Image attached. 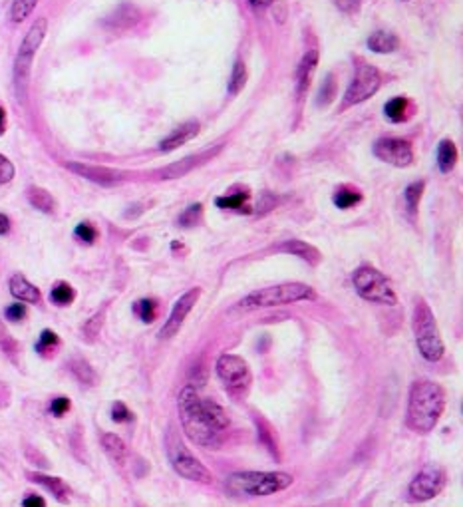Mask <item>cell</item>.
<instances>
[{
  "instance_id": "obj_1",
  "label": "cell",
  "mask_w": 463,
  "mask_h": 507,
  "mask_svg": "<svg viewBox=\"0 0 463 507\" xmlns=\"http://www.w3.org/2000/svg\"><path fill=\"white\" fill-rule=\"evenodd\" d=\"M180 414L183 430L193 444L201 447L221 446L229 418L219 404L201 398L193 386H185L180 392Z\"/></svg>"
},
{
  "instance_id": "obj_2",
  "label": "cell",
  "mask_w": 463,
  "mask_h": 507,
  "mask_svg": "<svg viewBox=\"0 0 463 507\" xmlns=\"http://www.w3.org/2000/svg\"><path fill=\"white\" fill-rule=\"evenodd\" d=\"M446 410V392L432 380H418L410 388L405 424L418 433H430Z\"/></svg>"
},
{
  "instance_id": "obj_3",
  "label": "cell",
  "mask_w": 463,
  "mask_h": 507,
  "mask_svg": "<svg viewBox=\"0 0 463 507\" xmlns=\"http://www.w3.org/2000/svg\"><path fill=\"white\" fill-rule=\"evenodd\" d=\"M292 483L295 477L284 472H237L225 479V490L233 497H267Z\"/></svg>"
},
{
  "instance_id": "obj_4",
  "label": "cell",
  "mask_w": 463,
  "mask_h": 507,
  "mask_svg": "<svg viewBox=\"0 0 463 507\" xmlns=\"http://www.w3.org/2000/svg\"><path fill=\"white\" fill-rule=\"evenodd\" d=\"M300 300H316V293L313 286L304 283H283L259 289L251 295L243 298L239 309L243 311H256V309H269V307H283Z\"/></svg>"
},
{
  "instance_id": "obj_5",
  "label": "cell",
  "mask_w": 463,
  "mask_h": 507,
  "mask_svg": "<svg viewBox=\"0 0 463 507\" xmlns=\"http://www.w3.org/2000/svg\"><path fill=\"white\" fill-rule=\"evenodd\" d=\"M412 328H414V336L418 343L419 354L426 358L428 362H437L442 360L446 346L442 341L439 328L435 323L432 309L426 300H418L416 309H414V318H412Z\"/></svg>"
},
{
  "instance_id": "obj_6",
  "label": "cell",
  "mask_w": 463,
  "mask_h": 507,
  "mask_svg": "<svg viewBox=\"0 0 463 507\" xmlns=\"http://www.w3.org/2000/svg\"><path fill=\"white\" fill-rule=\"evenodd\" d=\"M48 32V20L46 18H36L32 22V26L26 32L22 44L18 48V54L15 60V88L20 100L26 98V89H28V80H30V70L36 50L44 42V36Z\"/></svg>"
},
{
  "instance_id": "obj_7",
  "label": "cell",
  "mask_w": 463,
  "mask_h": 507,
  "mask_svg": "<svg viewBox=\"0 0 463 507\" xmlns=\"http://www.w3.org/2000/svg\"><path fill=\"white\" fill-rule=\"evenodd\" d=\"M352 281L356 286V293L364 300H370L376 304H388V307L398 304V297H396V291L390 283V279L384 273H380L378 268L370 267V265H362L360 268H356Z\"/></svg>"
},
{
  "instance_id": "obj_8",
  "label": "cell",
  "mask_w": 463,
  "mask_h": 507,
  "mask_svg": "<svg viewBox=\"0 0 463 507\" xmlns=\"http://www.w3.org/2000/svg\"><path fill=\"white\" fill-rule=\"evenodd\" d=\"M167 456H169V462L173 465V470L185 479H191V481H201V483H209L211 472L199 462L193 456V452L181 442V438L173 428H169L167 432Z\"/></svg>"
},
{
  "instance_id": "obj_9",
  "label": "cell",
  "mask_w": 463,
  "mask_h": 507,
  "mask_svg": "<svg viewBox=\"0 0 463 507\" xmlns=\"http://www.w3.org/2000/svg\"><path fill=\"white\" fill-rule=\"evenodd\" d=\"M217 376L235 398H245L253 384V374L249 364L237 354H223L217 360Z\"/></svg>"
},
{
  "instance_id": "obj_10",
  "label": "cell",
  "mask_w": 463,
  "mask_h": 507,
  "mask_svg": "<svg viewBox=\"0 0 463 507\" xmlns=\"http://www.w3.org/2000/svg\"><path fill=\"white\" fill-rule=\"evenodd\" d=\"M382 86V76L380 72L370 66L364 60H356V68H354V78L350 82V86L344 94L342 110L350 108V105L362 104L368 98H372L374 94Z\"/></svg>"
},
{
  "instance_id": "obj_11",
  "label": "cell",
  "mask_w": 463,
  "mask_h": 507,
  "mask_svg": "<svg viewBox=\"0 0 463 507\" xmlns=\"http://www.w3.org/2000/svg\"><path fill=\"white\" fill-rule=\"evenodd\" d=\"M446 488V472L444 467L428 463L419 470V474L410 483V499L412 501H428L439 495Z\"/></svg>"
},
{
  "instance_id": "obj_12",
  "label": "cell",
  "mask_w": 463,
  "mask_h": 507,
  "mask_svg": "<svg viewBox=\"0 0 463 507\" xmlns=\"http://www.w3.org/2000/svg\"><path fill=\"white\" fill-rule=\"evenodd\" d=\"M374 155L394 167H408L414 162V148L408 139L400 137H382L374 144Z\"/></svg>"
},
{
  "instance_id": "obj_13",
  "label": "cell",
  "mask_w": 463,
  "mask_h": 507,
  "mask_svg": "<svg viewBox=\"0 0 463 507\" xmlns=\"http://www.w3.org/2000/svg\"><path fill=\"white\" fill-rule=\"evenodd\" d=\"M199 297H201V289H199V286H193V289H189L185 295H181V298L175 302L173 311L169 314V318L165 320L161 332H159L161 338H171V336H175V334L180 332V328L183 327L187 314L193 311V307L197 304Z\"/></svg>"
},
{
  "instance_id": "obj_14",
  "label": "cell",
  "mask_w": 463,
  "mask_h": 507,
  "mask_svg": "<svg viewBox=\"0 0 463 507\" xmlns=\"http://www.w3.org/2000/svg\"><path fill=\"white\" fill-rule=\"evenodd\" d=\"M66 167H68L70 171L78 173L80 178L94 181V183L104 185V187L118 185V183H121V181L125 179V173L116 171V169H110V167H102V165H88V164H76V162H70V164H66Z\"/></svg>"
},
{
  "instance_id": "obj_15",
  "label": "cell",
  "mask_w": 463,
  "mask_h": 507,
  "mask_svg": "<svg viewBox=\"0 0 463 507\" xmlns=\"http://www.w3.org/2000/svg\"><path fill=\"white\" fill-rule=\"evenodd\" d=\"M137 22H139V10L135 8L134 4L123 2L105 18L104 26L107 30H112V32H123V30L132 28Z\"/></svg>"
},
{
  "instance_id": "obj_16",
  "label": "cell",
  "mask_w": 463,
  "mask_h": 507,
  "mask_svg": "<svg viewBox=\"0 0 463 507\" xmlns=\"http://www.w3.org/2000/svg\"><path fill=\"white\" fill-rule=\"evenodd\" d=\"M197 134H199V123L197 121H185V123H181L180 128H175L171 134L159 141V151H164V153L175 151L180 146L191 141Z\"/></svg>"
},
{
  "instance_id": "obj_17",
  "label": "cell",
  "mask_w": 463,
  "mask_h": 507,
  "mask_svg": "<svg viewBox=\"0 0 463 507\" xmlns=\"http://www.w3.org/2000/svg\"><path fill=\"white\" fill-rule=\"evenodd\" d=\"M316 66H318V50L313 48V50H308L302 56L299 68H297V94H299V100H302V96L308 92L311 80H313L314 72H316Z\"/></svg>"
},
{
  "instance_id": "obj_18",
  "label": "cell",
  "mask_w": 463,
  "mask_h": 507,
  "mask_svg": "<svg viewBox=\"0 0 463 507\" xmlns=\"http://www.w3.org/2000/svg\"><path fill=\"white\" fill-rule=\"evenodd\" d=\"M277 251H279V253H288L295 255V257H300V259L306 261L308 265H318V263L322 261V255H320V251H318L316 247L308 245V243H304V241H299V239L284 241L283 245L277 247Z\"/></svg>"
},
{
  "instance_id": "obj_19",
  "label": "cell",
  "mask_w": 463,
  "mask_h": 507,
  "mask_svg": "<svg viewBox=\"0 0 463 507\" xmlns=\"http://www.w3.org/2000/svg\"><path fill=\"white\" fill-rule=\"evenodd\" d=\"M10 293H12V297H16L18 300H22V302H32V304H36V302H40V291L34 286L32 283H28L20 273H16L15 277L10 279Z\"/></svg>"
},
{
  "instance_id": "obj_20",
  "label": "cell",
  "mask_w": 463,
  "mask_h": 507,
  "mask_svg": "<svg viewBox=\"0 0 463 507\" xmlns=\"http://www.w3.org/2000/svg\"><path fill=\"white\" fill-rule=\"evenodd\" d=\"M366 46L376 52V54H390V52H396L398 46H400V38L392 32H386V30H378L374 32L372 36L366 40Z\"/></svg>"
},
{
  "instance_id": "obj_21",
  "label": "cell",
  "mask_w": 463,
  "mask_h": 507,
  "mask_svg": "<svg viewBox=\"0 0 463 507\" xmlns=\"http://www.w3.org/2000/svg\"><path fill=\"white\" fill-rule=\"evenodd\" d=\"M28 477H30L34 483H38V485L46 488L48 492L56 497V499H60V501H66V499H68L70 490H68V485L64 483V479H60V477H48L44 476V474H28Z\"/></svg>"
},
{
  "instance_id": "obj_22",
  "label": "cell",
  "mask_w": 463,
  "mask_h": 507,
  "mask_svg": "<svg viewBox=\"0 0 463 507\" xmlns=\"http://www.w3.org/2000/svg\"><path fill=\"white\" fill-rule=\"evenodd\" d=\"M457 164V148L451 139H444L437 146V165L442 173H449Z\"/></svg>"
},
{
  "instance_id": "obj_23",
  "label": "cell",
  "mask_w": 463,
  "mask_h": 507,
  "mask_svg": "<svg viewBox=\"0 0 463 507\" xmlns=\"http://www.w3.org/2000/svg\"><path fill=\"white\" fill-rule=\"evenodd\" d=\"M251 199V194L245 189L239 194H229L223 197H217L215 199V205L219 209H233V211H239V213H251V207L247 205V201Z\"/></svg>"
},
{
  "instance_id": "obj_24",
  "label": "cell",
  "mask_w": 463,
  "mask_h": 507,
  "mask_svg": "<svg viewBox=\"0 0 463 507\" xmlns=\"http://www.w3.org/2000/svg\"><path fill=\"white\" fill-rule=\"evenodd\" d=\"M26 197H28V203H30L34 209H38V211H42V213H54L56 201H54V197L48 194L46 189H42V187H36V185L28 187Z\"/></svg>"
},
{
  "instance_id": "obj_25",
  "label": "cell",
  "mask_w": 463,
  "mask_h": 507,
  "mask_svg": "<svg viewBox=\"0 0 463 507\" xmlns=\"http://www.w3.org/2000/svg\"><path fill=\"white\" fill-rule=\"evenodd\" d=\"M102 446H104L105 454L114 460L116 463L125 462V456H128V447L123 444V440L118 438L116 433H104L102 436Z\"/></svg>"
},
{
  "instance_id": "obj_26",
  "label": "cell",
  "mask_w": 463,
  "mask_h": 507,
  "mask_svg": "<svg viewBox=\"0 0 463 507\" xmlns=\"http://www.w3.org/2000/svg\"><path fill=\"white\" fill-rule=\"evenodd\" d=\"M360 201H362V194H360L358 189L350 187V185L338 187V189L334 191V195H332V203H334L338 209L354 207V205H358Z\"/></svg>"
},
{
  "instance_id": "obj_27",
  "label": "cell",
  "mask_w": 463,
  "mask_h": 507,
  "mask_svg": "<svg viewBox=\"0 0 463 507\" xmlns=\"http://www.w3.org/2000/svg\"><path fill=\"white\" fill-rule=\"evenodd\" d=\"M205 157H207V155H191V157H185V160L180 162V164L169 165V167H165L164 171H161V179L181 178V175L189 173L195 165L201 164V160H205Z\"/></svg>"
},
{
  "instance_id": "obj_28",
  "label": "cell",
  "mask_w": 463,
  "mask_h": 507,
  "mask_svg": "<svg viewBox=\"0 0 463 507\" xmlns=\"http://www.w3.org/2000/svg\"><path fill=\"white\" fill-rule=\"evenodd\" d=\"M336 92H338L336 78H334V74H329L324 78V82L320 84L318 96H316V105H318V108H326V105L332 104L334 98H336Z\"/></svg>"
},
{
  "instance_id": "obj_29",
  "label": "cell",
  "mask_w": 463,
  "mask_h": 507,
  "mask_svg": "<svg viewBox=\"0 0 463 507\" xmlns=\"http://www.w3.org/2000/svg\"><path fill=\"white\" fill-rule=\"evenodd\" d=\"M247 78H249V72H247L245 62L237 60L235 66H233V72H231V80H229V94L231 96L241 94V89L245 88V84H247Z\"/></svg>"
},
{
  "instance_id": "obj_30",
  "label": "cell",
  "mask_w": 463,
  "mask_h": 507,
  "mask_svg": "<svg viewBox=\"0 0 463 507\" xmlns=\"http://www.w3.org/2000/svg\"><path fill=\"white\" fill-rule=\"evenodd\" d=\"M70 370H72V374H74L82 384L91 386V384L96 382V372H94V368H91L84 358H74V360H70Z\"/></svg>"
},
{
  "instance_id": "obj_31",
  "label": "cell",
  "mask_w": 463,
  "mask_h": 507,
  "mask_svg": "<svg viewBox=\"0 0 463 507\" xmlns=\"http://www.w3.org/2000/svg\"><path fill=\"white\" fill-rule=\"evenodd\" d=\"M50 298H52V302H56V304H60V307H66V304H70V302H74L76 298V291L74 286L70 283H56L52 286V291H50Z\"/></svg>"
},
{
  "instance_id": "obj_32",
  "label": "cell",
  "mask_w": 463,
  "mask_h": 507,
  "mask_svg": "<svg viewBox=\"0 0 463 507\" xmlns=\"http://www.w3.org/2000/svg\"><path fill=\"white\" fill-rule=\"evenodd\" d=\"M384 112H386V118L394 123H400L405 119V114H408V100L403 96H398L394 100H390L388 104L384 105Z\"/></svg>"
},
{
  "instance_id": "obj_33",
  "label": "cell",
  "mask_w": 463,
  "mask_h": 507,
  "mask_svg": "<svg viewBox=\"0 0 463 507\" xmlns=\"http://www.w3.org/2000/svg\"><path fill=\"white\" fill-rule=\"evenodd\" d=\"M423 189H426V181H416V183H410L403 191V199H405V205H408V211L414 215L418 211L419 201H421V195H423Z\"/></svg>"
},
{
  "instance_id": "obj_34",
  "label": "cell",
  "mask_w": 463,
  "mask_h": 507,
  "mask_svg": "<svg viewBox=\"0 0 463 507\" xmlns=\"http://www.w3.org/2000/svg\"><path fill=\"white\" fill-rule=\"evenodd\" d=\"M38 0H15L12 2V8H10V18L12 22H24L28 16L32 15V10L36 8Z\"/></svg>"
},
{
  "instance_id": "obj_35",
  "label": "cell",
  "mask_w": 463,
  "mask_h": 507,
  "mask_svg": "<svg viewBox=\"0 0 463 507\" xmlns=\"http://www.w3.org/2000/svg\"><path fill=\"white\" fill-rule=\"evenodd\" d=\"M134 311L139 314V318L146 325H150V323L155 320V316H157V302L153 298H141L139 302H135Z\"/></svg>"
},
{
  "instance_id": "obj_36",
  "label": "cell",
  "mask_w": 463,
  "mask_h": 507,
  "mask_svg": "<svg viewBox=\"0 0 463 507\" xmlns=\"http://www.w3.org/2000/svg\"><path fill=\"white\" fill-rule=\"evenodd\" d=\"M201 217H203V205L201 203H193V205H189V207L181 213L180 225L181 227H195V225L201 221Z\"/></svg>"
},
{
  "instance_id": "obj_37",
  "label": "cell",
  "mask_w": 463,
  "mask_h": 507,
  "mask_svg": "<svg viewBox=\"0 0 463 507\" xmlns=\"http://www.w3.org/2000/svg\"><path fill=\"white\" fill-rule=\"evenodd\" d=\"M60 344V338H58V334L54 332V330H42V334H40V341L36 344V350L40 352V354H48L50 350H54L56 346Z\"/></svg>"
},
{
  "instance_id": "obj_38",
  "label": "cell",
  "mask_w": 463,
  "mask_h": 507,
  "mask_svg": "<svg viewBox=\"0 0 463 507\" xmlns=\"http://www.w3.org/2000/svg\"><path fill=\"white\" fill-rule=\"evenodd\" d=\"M0 348L4 350V354L10 358V360H16V354H18V344L15 343V338L8 334V330L0 325Z\"/></svg>"
},
{
  "instance_id": "obj_39",
  "label": "cell",
  "mask_w": 463,
  "mask_h": 507,
  "mask_svg": "<svg viewBox=\"0 0 463 507\" xmlns=\"http://www.w3.org/2000/svg\"><path fill=\"white\" fill-rule=\"evenodd\" d=\"M102 323H104V311H100L96 316H91L90 320L84 325V338L94 341V338L98 336L100 328H102Z\"/></svg>"
},
{
  "instance_id": "obj_40",
  "label": "cell",
  "mask_w": 463,
  "mask_h": 507,
  "mask_svg": "<svg viewBox=\"0 0 463 507\" xmlns=\"http://www.w3.org/2000/svg\"><path fill=\"white\" fill-rule=\"evenodd\" d=\"M76 237L80 239L82 243H86V245H91L94 241H96V237H98V231H96V227L90 223H80L78 227H76Z\"/></svg>"
},
{
  "instance_id": "obj_41",
  "label": "cell",
  "mask_w": 463,
  "mask_h": 507,
  "mask_svg": "<svg viewBox=\"0 0 463 507\" xmlns=\"http://www.w3.org/2000/svg\"><path fill=\"white\" fill-rule=\"evenodd\" d=\"M112 420L118 422V424H123V422L134 420V414L130 412V408L123 402H114V406H112Z\"/></svg>"
},
{
  "instance_id": "obj_42",
  "label": "cell",
  "mask_w": 463,
  "mask_h": 507,
  "mask_svg": "<svg viewBox=\"0 0 463 507\" xmlns=\"http://www.w3.org/2000/svg\"><path fill=\"white\" fill-rule=\"evenodd\" d=\"M12 178H15V165L6 155L0 153V183H8L12 181Z\"/></svg>"
},
{
  "instance_id": "obj_43",
  "label": "cell",
  "mask_w": 463,
  "mask_h": 507,
  "mask_svg": "<svg viewBox=\"0 0 463 507\" xmlns=\"http://www.w3.org/2000/svg\"><path fill=\"white\" fill-rule=\"evenodd\" d=\"M70 410V400L66 398V396H58V398H54L52 404H50V412L54 414V416H64L66 412Z\"/></svg>"
},
{
  "instance_id": "obj_44",
  "label": "cell",
  "mask_w": 463,
  "mask_h": 507,
  "mask_svg": "<svg viewBox=\"0 0 463 507\" xmlns=\"http://www.w3.org/2000/svg\"><path fill=\"white\" fill-rule=\"evenodd\" d=\"M4 314H6V318H8V320H15V323H18V320H22V318H26V307H24V304H20V302H16V304H10V307L4 311Z\"/></svg>"
},
{
  "instance_id": "obj_45",
  "label": "cell",
  "mask_w": 463,
  "mask_h": 507,
  "mask_svg": "<svg viewBox=\"0 0 463 507\" xmlns=\"http://www.w3.org/2000/svg\"><path fill=\"white\" fill-rule=\"evenodd\" d=\"M336 4V8H340L346 15H354L358 12L360 6H362V0H332Z\"/></svg>"
},
{
  "instance_id": "obj_46",
  "label": "cell",
  "mask_w": 463,
  "mask_h": 507,
  "mask_svg": "<svg viewBox=\"0 0 463 507\" xmlns=\"http://www.w3.org/2000/svg\"><path fill=\"white\" fill-rule=\"evenodd\" d=\"M274 197L270 194H265L263 195V201H259V205H256V209H259V213H267V211H270V209L274 207Z\"/></svg>"
},
{
  "instance_id": "obj_47",
  "label": "cell",
  "mask_w": 463,
  "mask_h": 507,
  "mask_svg": "<svg viewBox=\"0 0 463 507\" xmlns=\"http://www.w3.org/2000/svg\"><path fill=\"white\" fill-rule=\"evenodd\" d=\"M22 506L24 507H44L46 501L42 497H38V495H30V497H26L24 501H22Z\"/></svg>"
},
{
  "instance_id": "obj_48",
  "label": "cell",
  "mask_w": 463,
  "mask_h": 507,
  "mask_svg": "<svg viewBox=\"0 0 463 507\" xmlns=\"http://www.w3.org/2000/svg\"><path fill=\"white\" fill-rule=\"evenodd\" d=\"M8 231H10V219L4 213H0V235H6Z\"/></svg>"
},
{
  "instance_id": "obj_49",
  "label": "cell",
  "mask_w": 463,
  "mask_h": 507,
  "mask_svg": "<svg viewBox=\"0 0 463 507\" xmlns=\"http://www.w3.org/2000/svg\"><path fill=\"white\" fill-rule=\"evenodd\" d=\"M253 8H269L274 0H247Z\"/></svg>"
},
{
  "instance_id": "obj_50",
  "label": "cell",
  "mask_w": 463,
  "mask_h": 507,
  "mask_svg": "<svg viewBox=\"0 0 463 507\" xmlns=\"http://www.w3.org/2000/svg\"><path fill=\"white\" fill-rule=\"evenodd\" d=\"M4 130H6V112L4 108H0V135L4 134Z\"/></svg>"
}]
</instances>
